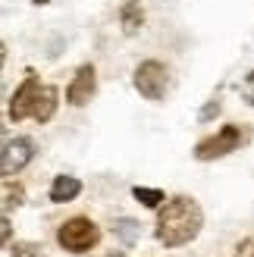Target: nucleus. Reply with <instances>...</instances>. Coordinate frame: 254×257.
I'll list each match as a JSON object with an SVG mask.
<instances>
[{
	"mask_svg": "<svg viewBox=\"0 0 254 257\" xmlns=\"http://www.w3.org/2000/svg\"><path fill=\"white\" fill-rule=\"evenodd\" d=\"M201 223H204V216L192 198H173L157 216V238L167 248H179L201 232Z\"/></svg>",
	"mask_w": 254,
	"mask_h": 257,
	"instance_id": "1",
	"label": "nucleus"
},
{
	"mask_svg": "<svg viewBox=\"0 0 254 257\" xmlns=\"http://www.w3.org/2000/svg\"><path fill=\"white\" fill-rule=\"evenodd\" d=\"M97 238H100L97 226H94L91 220H85V216H75V220L63 223L60 232H57V241H60L66 251H72V254L88 251L91 245H97Z\"/></svg>",
	"mask_w": 254,
	"mask_h": 257,
	"instance_id": "2",
	"label": "nucleus"
},
{
	"mask_svg": "<svg viewBox=\"0 0 254 257\" xmlns=\"http://www.w3.org/2000/svg\"><path fill=\"white\" fill-rule=\"evenodd\" d=\"M167 82H170V72L157 60H148V63H142V66L135 69V88L148 100H160L167 94Z\"/></svg>",
	"mask_w": 254,
	"mask_h": 257,
	"instance_id": "3",
	"label": "nucleus"
},
{
	"mask_svg": "<svg viewBox=\"0 0 254 257\" xmlns=\"http://www.w3.org/2000/svg\"><path fill=\"white\" fill-rule=\"evenodd\" d=\"M238 141H242V132H238V125H223L217 135L204 138L201 145L195 148V157L198 160H217L223 154H229L238 148Z\"/></svg>",
	"mask_w": 254,
	"mask_h": 257,
	"instance_id": "4",
	"label": "nucleus"
},
{
	"mask_svg": "<svg viewBox=\"0 0 254 257\" xmlns=\"http://www.w3.org/2000/svg\"><path fill=\"white\" fill-rule=\"evenodd\" d=\"M41 82L35 79V75H29L19 88H16V94H13L10 100V119H25V116H35V104H38V97H41Z\"/></svg>",
	"mask_w": 254,
	"mask_h": 257,
	"instance_id": "5",
	"label": "nucleus"
},
{
	"mask_svg": "<svg viewBox=\"0 0 254 257\" xmlns=\"http://www.w3.org/2000/svg\"><path fill=\"white\" fill-rule=\"evenodd\" d=\"M32 157H35V141L32 138H13V141L4 145L0 170H4V176H13V173H19Z\"/></svg>",
	"mask_w": 254,
	"mask_h": 257,
	"instance_id": "6",
	"label": "nucleus"
},
{
	"mask_svg": "<svg viewBox=\"0 0 254 257\" xmlns=\"http://www.w3.org/2000/svg\"><path fill=\"white\" fill-rule=\"evenodd\" d=\"M94 88H97V79H94V66H82L79 72H75L72 85L66 88V100H69L72 107H82V104H88V100H91Z\"/></svg>",
	"mask_w": 254,
	"mask_h": 257,
	"instance_id": "7",
	"label": "nucleus"
},
{
	"mask_svg": "<svg viewBox=\"0 0 254 257\" xmlns=\"http://www.w3.org/2000/svg\"><path fill=\"white\" fill-rule=\"evenodd\" d=\"M82 191V182L75 176H57L54 179V188H50V201L54 204H66V201H72L75 195Z\"/></svg>",
	"mask_w": 254,
	"mask_h": 257,
	"instance_id": "8",
	"label": "nucleus"
},
{
	"mask_svg": "<svg viewBox=\"0 0 254 257\" xmlns=\"http://www.w3.org/2000/svg\"><path fill=\"white\" fill-rule=\"evenodd\" d=\"M54 110H57V88L54 85H44L41 88V97H38V104H35V116L38 122H47L50 116H54Z\"/></svg>",
	"mask_w": 254,
	"mask_h": 257,
	"instance_id": "9",
	"label": "nucleus"
},
{
	"mask_svg": "<svg viewBox=\"0 0 254 257\" xmlns=\"http://www.w3.org/2000/svg\"><path fill=\"white\" fill-rule=\"evenodd\" d=\"M119 22H122V32L125 35H135L138 29H142V22H145L142 4H138V0H129V4L122 7V13H119Z\"/></svg>",
	"mask_w": 254,
	"mask_h": 257,
	"instance_id": "10",
	"label": "nucleus"
},
{
	"mask_svg": "<svg viewBox=\"0 0 254 257\" xmlns=\"http://www.w3.org/2000/svg\"><path fill=\"white\" fill-rule=\"evenodd\" d=\"M113 232H116V235L125 241V245H132V241L138 238V232H142V226H138L135 220H119L116 226H113Z\"/></svg>",
	"mask_w": 254,
	"mask_h": 257,
	"instance_id": "11",
	"label": "nucleus"
},
{
	"mask_svg": "<svg viewBox=\"0 0 254 257\" xmlns=\"http://www.w3.org/2000/svg\"><path fill=\"white\" fill-rule=\"evenodd\" d=\"M135 198L145 204V207H157L160 201H167L163 198V191H157V188H135Z\"/></svg>",
	"mask_w": 254,
	"mask_h": 257,
	"instance_id": "12",
	"label": "nucleus"
},
{
	"mask_svg": "<svg viewBox=\"0 0 254 257\" xmlns=\"http://www.w3.org/2000/svg\"><path fill=\"white\" fill-rule=\"evenodd\" d=\"M4 198H7V201H4V210H10V207H19L25 195H22V188H19V185L13 188V185L7 182V185H4Z\"/></svg>",
	"mask_w": 254,
	"mask_h": 257,
	"instance_id": "13",
	"label": "nucleus"
},
{
	"mask_svg": "<svg viewBox=\"0 0 254 257\" xmlns=\"http://www.w3.org/2000/svg\"><path fill=\"white\" fill-rule=\"evenodd\" d=\"M13 257H44V248L38 241H22V245H16Z\"/></svg>",
	"mask_w": 254,
	"mask_h": 257,
	"instance_id": "14",
	"label": "nucleus"
},
{
	"mask_svg": "<svg viewBox=\"0 0 254 257\" xmlns=\"http://www.w3.org/2000/svg\"><path fill=\"white\" fill-rule=\"evenodd\" d=\"M242 97H245V100H248V104L254 107V72H251V75H248V79L242 82Z\"/></svg>",
	"mask_w": 254,
	"mask_h": 257,
	"instance_id": "15",
	"label": "nucleus"
},
{
	"mask_svg": "<svg viewBox=\"0 0 254 257\" xmlns=\"http://www.w3.org/2000/svg\"><path fill=\"white\" fill-rule=\"evenodd\" d=\"M238 257H254V235L245 238L242 245H238Z\"/></svg>",
	"mask_w": 254,
	"mask_h": 257,
	"instance_id": "16",
	"label": "nucleus"
},
{
	"mask_svg": "<svg viewBox=\"0 0 254 257\" xmlns=\"http://www.w3.org/2000/svg\"><path fill=\"white\" fill-rule=\"evenodd\" d=\"M217 113H220V104H217V100H210V104L201 110V119H210V116H217Z\"/></svg>",
	"mask_w": 254,
	"mask_h": 257,
	"instance_id": "17",
	"label": "nucleus"
},
{
	"mask_svg": "<svg viewBox=\"0 0 254 257\" xmlns=\"http://www.w3.org/2000/svg\"><path fill=\"white\" fill-rule=\"evenodd\" d=\"M0 226H4V241H10V220H7V216H4V223H0Z\"/></svg>",
	"mask_w": 254,
	"mask_h": 257,
	"instance_id": "18",
	"label": "nucleus"
},
{
	"mask_svg": "<svg viewBox=\"0 0 254 257\" xmlns=\"http://www.w3.org/2000/svg\"><path fill=\"white\" fill-rule=\"evenodd\" d=\"M110 257H122V251H113V254H110Z\"/></svg>",
	"mask_w": 254,
	"mask_h": 257,
	"instance_id": "19",
	"label": "nucleus"
},
{
	"mask_svg": "<svg viewBox=\"0 0 254 257\" xmlns=\"http://www.w3.org/2000/svg\"><path fill=\"white\" fill-rule=\"evenodd\" d=\"M32 4H38V7H41V4H47V0H32Z\"/></svg>",
	"mask_w": 254,
	"mask_h": 257,
	"instance_id": "20",
	"label": "nucleus"
}]
</instances>
